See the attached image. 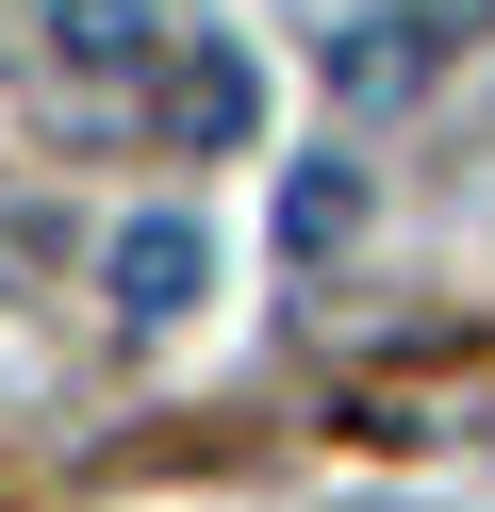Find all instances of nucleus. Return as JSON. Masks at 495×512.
Segmentation results:
<instances>
[{"mask_svg": "<svg viewBox=\"0 0 495 512\" xmlns=\"http://www.w3.org/2000/svg\"><path fill=\"white\" fill-rule=\"evenodd\" d=\"M149 116H165L182 149H248V133H264V67L215 34V17H198V34H165V83H149Z\"/></svg>", "mask_w": 495, "mask_h": 512, "instance_id": "nucleus-1", "label": "nucleus"}, {"mask_svg": "<svg viewBox=\"0 0 495 512\" xmlns=\"http://www.w3.org/2000/svg\"><path fill=\"white\" fill-rule=\"evenodd\" d=\"M198 298H215V248H198V215H132V232H116V314H132V331H182Z\"/></svg>", "mask_w": 495, "mask_h": 512, "instance_id": "nucleus-2", "label": "nucleus"}, {"mask_svg": "<svg viewBox=\"0 0 495 512\" xmlns=\"http://www.w3.org/2000/svg\"><path fill=\"white\" fill-rule=\"evenodd\" d=\"M149 34H165L149 0H50V67H83L99 100H116V83L149 67Z\"/></svg>", "mask_w": 495, "mask_h": 512, "instance_id": "nucleus-3", "label": "nucleus"}, {"mask_svg": "<svg viewBox=\"0 0 495 512\" xmlns=\"http://www.w3.org/2000/svg\"><path fill=\"white\" fill-rule=\"evenodd\" d=\"M396 83H429V17H413V0L347 17V100H396Z\"/></svg>", "mask_w": 495, "mask_h": 512, "instance_id": "nucleus-4", "label": "nucleus"}, {"mask_svg": "<svg viewBox=\"0 0 495 512\" xmlns=\"http://www.w3.org/2000/svg\"><path fill=\"white\" fill-rule=\"evenodd\" d=\"M347 215H363V182H347V166H314V182H297V248H330Z\"/></svg>", "mask_w": 495, "mask_h": 512, "instance_id": "nucleus-5", "label": "nucleus"}]
</instances>
